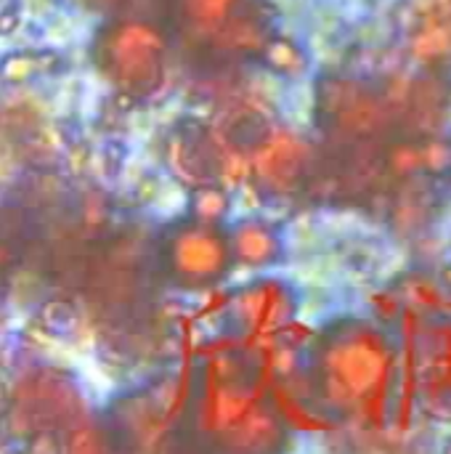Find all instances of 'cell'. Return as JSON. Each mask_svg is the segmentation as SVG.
<instances>
[{
    "label": "cell",
    "instance_id": "obj_1",
    "mask_svg": "<svg viewBox=\"0 0 451 454\" xmlns=\"http://www.w3.org/2000/svg\"><path fill=\"white\" fill-rule=\"evenodd\" d=\"M393 354L380 330L364 322L330 327L316 351V372L324 394L340 404L369 402L388 380Z\"/></svg>",
    "mask_w": 451,
    "mask_h": 454
},
{
    "label": "cell",
    "instance_id": "obj_2",
    "mask_svg": "<svg viewBox=\"0 0 451 454\" xmlns=\"http://www.w3.org/2000/svg\"><path fill=\"white\" fill-rule=\"evenodd\" d=\"M167 277L178 287L202 290L226 282L234 255L229 237L213 226H186L167 239Z\"/></svg>",
    "mask_w": 451,
    "mask_h": 454
},
{
    "label": "cell",
    "instance_id": "obj_3",
    "mask_svg": "<svg viewBox=\"0 0 451 454\" xmlns=\"http://www.w3.org/2000/svg\"><path fill=\"white\" fill-rule=\"evenodd\" d=\"M282 282H250L239 290H234L231 301H229V314L234 317V322L245 330H255V333H271V330H282L292 314H295V301L290 295V290L279 287Z\"/></svg>",
    "mask_w": 451,
    "mask_h": 454
},
{
    "label": "cell",
    "instance_id": "obj_4",
    "mask_svg": "<svg viewBox=\"0 0 451 454\" xmlns=\"http://www.w3.org/2000/svg\"><path fill=\"white\" fill-rule=\"evenodd\" d=\"M229 245H231L234 263L253 269V271L279 266L284 258V245L279 234L271 226L258 223V221L234 226V231L229 234Z\"/></svg>",
    "mask_w": 451,
    "mask_h": 454
},
{
    "label": "cell",
    "instance_id": "obj_5",
    "mask_svg": "<svg viewBox=\"0 0 451 454\" xmlns=\"http://www.w3.org/2000/svg\"><path fill=\"white\" fill-rule=\"evenodd\" d=\"M40 319L45 325L48 333H56V335H66L77 327V311L66 303V301H51L43 306L40 311Z\"/></svg>",
    "mask_w": 451,
    "mask_h": 454
},
{
    "label": "cell",
    "instance_id": "obj_6",
    "mask_svg": "<svg viewBox=\"0 0 451 454\" xmlns=\"http://www.w3.org/2000/svg\"><path fill=\"white\" fill-rule=\"evenodd\" d=\"M64 454H112L109 447L104 444V439L98 436V431H77L69 436Z\"/></svg>",
    "mask_w": 451,
    "mask_h": 454
},
{
    "label": "cell",
    "instance_id": "obj_7",
    "mask_svg": "<svg viewBox=\"0 0 451 454\" xmlns=\"http://www.w3.org/2000/svg\"><path fill=\"white\" fill-rule=\"evenodd\" d=\"M447 454H451V447H449V452H447Z\"/></svg>",
    "mask_w": 451,
    "mask_h": 454
}]
</instances>
